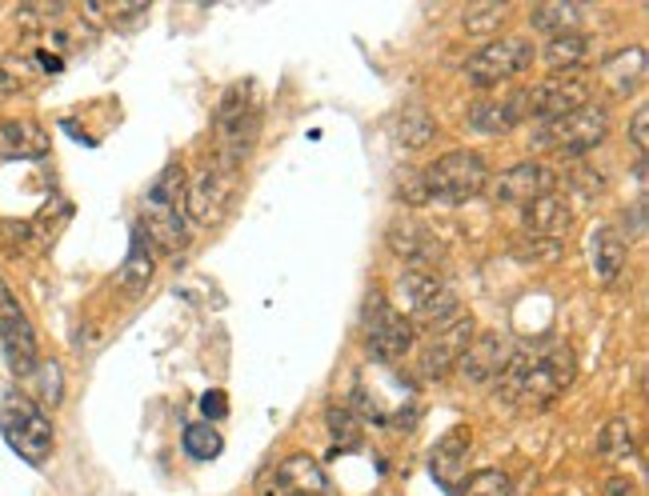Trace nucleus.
I'll return each instance as SVG.
<instances>
[{"mask_svg":"<svg viewBox=\"0 0 649 496\" xmlns=\"http://www.w3.org/2000/svg\"><path fill=\"white\" fill-rule=\"evenodd\" d=\"M462 496H513V476L501 469H481L462 485Z\"/></svg>","mask_w":649,"mask_h":496,"instance_id":"473e14b6","label":"nucleus"},{"mask_svg":"<svg viewBox=\"0 0 649 496\" xmlns=\"http://www.w3.org/2000/svg\"><path fill=\"white\" fill-rule=\"evenodd\" d=\"M0 353H4V365H9L12 377L29 381L33 369L41 365V341H36V328L29 321L24 304L16 300V292L0 280Z\"/></svg>","mask_w":649,"mask_h":496,"instance_id":"9d476101","label":"nucleus"},{"mask_svg":"<svg viewBox=\"0 0 649 496\" xmlns=\"http://www.w3.org/2000/svg\"><path fill=\"white\" fill-rule=\"evenodd\" d=\"M489 188H493L489 197L501 200V205H530V200L554 193L557 173L554 169H545L542 161H517V164H510V169H505Z\"/></svg>","mask_w":649,"mask_h":496,"instance_id":"f3484780","label":"nucleus"},{"mask_svg":"<svg viewBox=\"0 0 649 496\" xmlns=\"http://www.w3.org/2000/svg\"><path fill=\"white\" fill-rule=\"evenodd\" d=\"M593 45L585 33H566V36H549L542 48V60L545 69L554 72V77H573L578 69H585V60H590Z\"/></svg>","mask_w":649,"mask_h":496,"instance_id":"b1692460","label":"nucleus"},{"mask_svg":"<svg viewBox=\"0 0 649 496\" xmlns=\"http://www.w3.org/2000/svg\"><path fill=\"white\" fill-rule=\"evenodd\" d=\"M525 237H542V241H561L573 224V205L566 200V193H545V197L525 205Z\"/></svg>","mask_w":649,"mask_h":496,"instance_id":"aec40b11","label":"nucleus"},{"mask_svg":"<svg viewBox=\"0 0 649 496\" xmlns=\"http://www.w3.org/2000/svg\"><path fill=\"white\" fill-rule=\"evenodd\" d=\"M48 152V132L33 120H0V157L4 161H33Z\"/></svg>","mask_w":649,"mask_h":496,"instance_id":"5701e85b","label":"nucleus"},{"mask_svg":"<svg viewBox=\"0 0 649 496\" xmlns=\"http://www.w3.org/2000/svg\"><path fill=\"white\" fill-rule=\"evenodd\" d=\"M530 21H534L537 33L545 36H566V33H581V9L578 4H569V0H549V4H537L530 12Z\"/></svg>","mask_w":649,"mask_h":496,"instance_id":"cd10ccee","label":"nucleus"},{"mask_svg":"<svg viewBox=\"0 0 649 496\" xmlns=\"http://www.w3.org/2000/svg\"><path fill=\"white\" fill-rule=\"evenodd\" d=\"M433 137H437V120H433L430 108L406 104V108L397 113V140H401L406 149H430Z\"/></svg>","mask_w":649,"mask_h":496,"instance_id":"bb28decb","label":"nucleus"},{"mask_svg":"<svg viewBox=\"0 0 649 496\" xmlns=\"http://www.w3.org/2000/svg\"><path fill=\"white\" fill-rule=\"evenodd\" d=\"M525 93V116L530 120H557V116L573 113L585 104L590 96V84L581 81V77H545L537 81L534 89H522Z\"/></svg>","mask_w":649,"mask_h":496,"instance_id":"2eb2a0df","label":"nucleus"},{"mask_svg":"<svg viewBox=\"0 0 649 496\" xmlns=\"http://www.w3.org/2000/svg\"><path fill=\"white\" fill-rule=\"evenodd\" d=\"M220 449H225V440L213 428V420H197V425L185 428V452L193 461H217Z\"/></svg>","mask_w":649,"mask_h":496,"instance_id":"7c9ffc66","label":"nucleus"},{"mask_svg":"<svg viewBox=\"0 0 649 496\" xmlns=\"http://www.w3.org/2000/svg\"><path fill=\"white\" fill-rule=\"evenodd\" d=\"M638 449V432H634V420L629 416H610L597 432V457H610V461H622V457H634Z\"/></svg>","mask_w":649,"mask_h":496,"instance_id":"c85d7f7f","label":"nucleus"},{"mask_svg":"<svg viewBox=\"0 0 649 496\" xmlns=\"http://www.w3.org/2000/svg\"><path fill=\"white\" fill-rule=\"evenodd\" d=\"M510 357H513V345L501 333H477L453 372H462L469 384H498Z\"/></svg>","mask_w":649,"mask_h":496,"instance_id":"dca6fc26","label":"nucleus"},{"mask_svg":"<svg viewBox=\"0 0 649 496\" xmlns=\"http://www.w3.org/2000/svg\"><path fill=\"white\" fill-rule=\"evenodd\" d=\"M324 425H329L337 445H361V420L349 404H333V408L324 413Z\"/></svg>","mask_w":649,"mask_h":496,"instance_id":"f704fd0d","label":"nucleus"},{"mask_svg":"<svg viewBox=\"0 0 649 496\" xmlns=\"http://www.w3.org/2000/svg\"><path fill=\"white\" fill-rule=\"evenodd\" d=\"M285 496H309V493H285Z\"/></svg>","mask_w":649,"mask_h":496,"instance_id":"79ce46f5","label":"nucleus"},{"mask_svg":"<svg viewBox=\"0 0 649 496\" xmlns=\"http://www.w3.org/2000/svg\"><path fill=\"white\" fill-rule=\"evenodd\" d=\"M237 181L241 173L237 169H225V164H205L193 181L185 185V220L201 224V229H213L225 220L232 197H237Z\"/></svg>","mask_w":649,"mask_h":496,"instance_id":"9b49d317","label":"nucleus"},{"mask_svg":"<svg viewBox=\"0 0 649 496\" xmlns=\"http://www.w3.org/2000/svg\"><path fill=\"white\" fill-rule=\"evenodd\" d=\"M152 273H157V256H152V241L145 237L140 224H133V241H128V256L121 265V289L125 292H145Z\"/></svg>","mask_w":649,"mask_h":496,"instance_id":"a878e982","label":"nucleus"},{"mask_svg":"<svg viewBox=\"0 0 649 496\" xmlns=\"http://www.w3.org/2000/svg\"><path fill=\"white\" fill-rule=\"evenodd\" d=\"M530 65H534V45L525 36H501V41H489L486 48H477L474 57L465 60V77L481 89H493V84L522 77Z\"/></svg>","mask_w":649,"mask_h":496,"instance_id":"f8f14e48","label":"nucleus"},{"mask_svg":"<svg viewBox=\"0 0 649 496\" xmlns=\"http://www.w3.org/2000/svg\"><path fill=\"white\" fill-rule=\"evenodd\" d=\"M477 336V324L474 316H457V321H449L445 328H437V333L425 341V348H421V377H430V381H445L453 369H457V360H462V353L469 348V341Z\"/></svg>","mask_w":649,"mask_h":496,"instance_id":"4468645a","label":"nucleus"},{"mask_svg":"<svg viewBox=\"0 0 649 496\" xmlns=\"http://www.w3.org/2000/svg\"><path fill=\"white\" fill-rule=\"evenodd\" d=\"M569 381H573V353L566 345L537 348V353L534 348H522V353L513 348L498 389L517 408H545L566 393Z\"/></svg>","mask_w":649,"mask_h":496,"instance_id":"f257e3e1","label":"nucleus"},{"mask_svg":"<svg viewBox=\"0 0 649 496\" xmlns=\"http://www.w3.org/2000/svg\"><path fill=\"white\" fill-rule=\"evenodd\" d=\"M610 137V108L605 104H581L573 113L557 116V120H545L537 125V149H554L561 157H585L593 152L602 140Z\"/></svg>","mask_w":649,"mask_h":496,"instance_id":"6e6552de","label":"nucleus"},{"mask_svg":"<svg viewBox=\"0 0 649 496\" xmlns=\"http://www.w3.org/2000/svg\"><path fill=\"white\" fill-rule=\"evenodd\" d=\"M505 4H498V0H481V4H469L465 9V33H474V36H489V33H498L501 21H505Z\"/></svg>","mask_w":649,"mask_h":496,"instance_id":"2f4dec72","label":"nucleus"},{"mask_svg":"<svg viewBox=\"0 0 649 496\" xmlns=\"http://www.w3.org/2000/svg\"><path fill=\"white\" fill-rule=\"evenodd\" d=\"M109 16H113V21H140V16H145V4H116V9H105Z\"/></svg>","mask_w":649,"mask_h":496,"instance_id":"a19ab883","label":"nucleus"},{"mask_svg":"<svg viewBox=\"0 0 649 496\" xmlns=\"http://www.w3.org/2000/svg\"><path fill=\"white\" fill-rule=\"evenodd\" d=\"M418 389L394 365H369L357 377V420L373 425H401V416H413Z\"/></svg>","mask_w":649,"mask_h":496,"instance_id":"39448f33","label":"nucleus"},{"mask_svg":"<svg viewBox=\"0 0 649 496\" xmlns=\"http://www.w3.org/2000/svg\"><path fill=\"white\" fill-rule=\"evenodd\" d=\"M385 244L406 265V273H437L441 261H445L441 241L425 224H418V220H394L385 229Z\"/></svg>","mask_w":649,"mask_h":496,"instance_id":"ddd939ff","label":"nucleus"},{"mask_svg":"<svg viewBox=\"0 0 649 496\" xmlns=\"http://www.w3.org/2000/svg\"><path fill=\"white\" fill-rule=\"evenodd\" d=\"M469 452H474V432H469L465 425L449 428V432H445V437L433 445L430 469H433V476H437L441 485L457 488V481H462V473H465V464H469Z\"/></svg>","mask_w":649,"mask_h":496,"instance_id":"4be33fe9","label":"nucleus"},{"mask_svg":"<svg viewBox=\"0 0 649 496\" xmlns=\"http://www.w3.org/2000/svg\"><path fill=\"white\" fill-rule=\"evenodd\" d=\"M629 140H634V149L646 157V149H649V108L641 104L638 113H634V120H629Z\"/></svg>","mask_w":649,"mask_h":496,"instance_id":"e433bc0d","label":"nucleus"},{"mask_svg":"<svg viewBox=\"0 0 649 496\" xmlns=\"http://www.w3.org/2000/svg\"><path fill=\"white\" fill-rule=\"evenodd\" d=\"M257 132H261V108H257L253 84H232L217 101V116H213V137H217V164L237 169L253 152Z\"/></svg>","mask_w":649,"mask_h":496,"instance_id":"7ed1b4c3","label":"nucleus"},{"mask_svg":"<svg viewBox=\"0 0 649 496\" xmlns=\"http://www.w3.org/2000/svg\"><path fill=\"white\" fill-rule=\"evenodd\" d=\"M590 265H593V277L602 280V285H617L622 273H626V265H629V241L617 229H610V224L593 229Z\"/></svg>","mask_w":649,"mask_h":496,"instance_id":"412c9836","label":"nucleus"},{"mask_svg":"<svg viewBox=\"0 0 649 496\" xmlns=\"http://www.w3.org/2000/svg\"><path fill=\"white\" fill-rule=\"evenodd\" d=\"M522 120H530V116H525L522 89L505 96H481V101L469 108V116H465V125L474 128V132H481V137H505V132L517 128Z\"/></svg>","mask_w":649,"mask_h":496,"instance_id":"6ab92c4d","label":"nucleus"},{"mask_svg":"<svg viewBox=\"0 0 649 496\" xmlns=\"http://www.w3.org/2000/svg\"><path fill=\"white\" fill-rule=\"evenodd\" d=\"M626 232L629 237H641V232H646V197H638L634 212H626Z\"/></svg>","mask_w":649,"mask_h":496,"instance_id":"58836bf2","label":"nucleus"},{"mask_svg":"<svg viewBox=\"0 0 649 496\" xmlns=\"http://www.w3.org/2000/svg\"><path fill=\"white\" fill-rule=\"evenodd\" d=\"M425 188H430V200H445V205H465V200L481 197L489 188L486 157L469 149L445 152L425 169Z\"/></svg>","mask_w":649,"mask_h":496,"instance_id":"1a4fd4ad","label":"nucleus"},{"mask_svg":"<svg viewBox=\"0 0 649 496\" xmlns=\"http://www.w3.org/2000/svg\"><path fill=\"white\" fill-rule=\"evenodd\" d=\"M513 256L522 265H557L561 261V241H542V237H522L513 244Z\"/></svg>","mask_w":649,"mask_h":496,"instance_id":"72a5a7b5","label":"nucleus"},{"mask_svg":"<svg viewBox=\"0 0 649 496\" xmlns=\"http://www.w3.org/2000/svg\"><path fill=\"white\" fill-rule=\"evenodd\" d=\"M0 432L9 440V449L29 464H45L57 449V432H53V420L33 396L24 393H4L0 396Z\"/></svg>","mask_w":649,"mask_h":496,"instance_id":"20e7f679","label":"nucleus"},{"mask_svg":"<svg viewBox=\"0 0 649 496\" xmlns=\"http://www.w3.org/2000/svg\"><path fill=\"white\" fill-rule=\"evenodd\" d=\"M409 324L418 328H445L449 321L462 316V300L457 292L437 277V273H401L397 280V304H394Z\"/></svg>","mask_w":649,"mask_h":496,"instance_id":"423d86ee","label":"nucleus"},{"mask_svg":"<svg viewBox=\"0 0 649 496\" xmlns=\"http://www.w3.org/2000/svg\"><path fill=\"white\" fill-rule=\"evenodd\" d=\"M285 493H309V496L329 493V476H324V469L309 452L285 457V461L261 481V496H285Z\"/></svg>","mask_w":649,"mask_h":496,"instance_id":"a211bd4d","label":"nucleus"},{"mask_svg":"<svg viewBox=\"0 0 649 496\" xmlns=\"http://www.w3.org/2000/svg\"><path fill=\"white\" fill-rule=\"evenodd\" d=\"M605 496H638V488H634L629 476H610L605 481Z\"/></svg>","mask_w":649,"mask_h":496,"instance_id":"ea45409f","label":"nucleus"},{"mask_svg":"<svg viewBox=\"0 0 649 496\" xmlns=\"http://www.w3.org/2000/svg\"><path fill=\"white\" fill-rule=\"evenodd\" d=\"M33 389H36V404L41 408H57L65 401V369H60L53 357H41V365L33 369Z\"/></svg>","mask_w":649,"mask_h":496,"instance_id":"c756f323","label":"nucleus"},{"mask_svg":"<svg viewBox=\"0 0 649 496\" xmlns=\"http://www.w3.org/2000/svg\"><path fill=\"white\" fill-rule=\"evenodd\" d=\"M185 185H189V176L181 164H164L161 176L152 181L149 197H145V220H140V229H145V237L152 241V249L185 253V244H189Z\"/></svg>","mask_w":649,"mask_h":496,"instance_id":"f03ea898","label":"nucleus"},{"mask_svg":"<svg viewBox=\"0 0 649 496\" xmlns=\"http://www.w3.org/2000/svg\"><path fill=\"white\" fill-rule=\"evenodd\" d=\"M361 345L373 357V365H401L406 353L413 348V324L394 309V300L373 292L361 312Z\"/></svg>","mask_w":649,"mask_h":496,"instance_id":"0eeeda50","label":"nucleus"},{"mask_svg":"<svg viewBox=\"0 0 649 496\" xmlns=\"http://www.w3.org/2000/svg\"><path fill=\"white\" fill-rule=\"evenodd\" d=\"M201 413L213 416V420H217V416H225V413H229V396H225V393H205V396H201Z\"/></svg>","mask_w":649,"mask_h":496,"instance_id":"4c0bfd02","label":"nucleus"},{"mask_svg":"<svg viewBox=\"0 0 649 496\" xmlns=\"http://www.w3.org/2000/svg\"><path fill=\"white\" fill-rule=\"evenodd\" d=\"M646 77V53L641 48H622L614 57L602 60V84L614 96H629Z\"/></svg>","mask_w":649,"mask_h":496,"instance_id":"393cba45","label":"nucleus"},{"mask_svg":"<svg viewBox=\"0 0 649 496\" xmlns=\"http://www.w3.org/2000/svg\"><path fill=\"white\" fill-rule=\"evenodd\" d=\"M394 197L401 200V205H409V208L430 205V188H425V173H418V169H406V173H397V176H394Z\"/></svg>","mask_w":649,"mask_h":496,"instance_id":"c9c22d12","label":"nucleus"}]
</instances>
